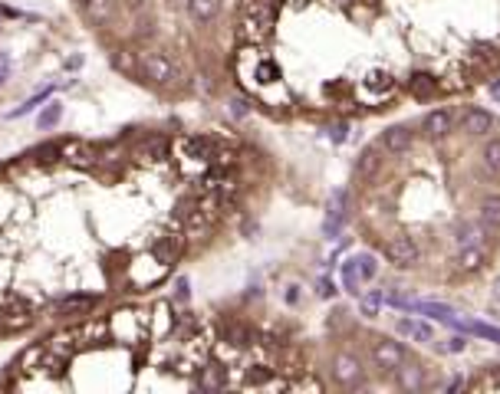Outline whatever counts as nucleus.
Segmentation results:
<instances>
[{
	"mask_svg": "<svg viewBox=\"0 0 500 394\" xmlns=\"http://www.w3.org/2000/svg\"><path fill=\"white\" fill-rule=\"evenodd\" d=\"M178 142L56 138L0 161V342L138 296L211 237V223L138 214Z\"/></svg>",
	"mask_w": 500,
	"mask_h": 394,
	"instance_id": "f257e3e1",
	"label": "nucleus"
},
{
	"mask_svg": "<svg viewBox=\"0 0 500 394\" xmlns=\"http://www.w3.org/2000/svg\"><path fill=\"white\" fill-rule=\"evenodd\" d=\"M333 138H336V142H343V138H346V125H336V128H333Z\"/></svg>",
	"mask_w": 500,
	"mask_h": 394,
	"instance_id": "a878e982",
	"label": "nucleus"
},
{
	"mask_svg": "<svg viewBox=\"0 0 500 394\" xmlns=\"http://www.w3.org/2000/svg\"><path fill=\"white\" fill-rule=\"evenodd\" d=\"M491 92H494V99H500V82H494V86H491Z\"/></svg>",
	"mask_w": 500,
	"mask_h": 394,
	"instance_id": "bb28decb",
	"label": "nucleus"
},
{
	"mask_svg": "<svg viewBox=\"0 0 500 394\" xmlns=\"http://www.w3.org/2000/svg\"><path fill=\"white\" fill-rule=\"evenodd\" d=\"M385 260L398 269H412L418 263V243L412 237L398 233V237H392V240L385 243Z\"/></svg>",
	"mask_w": 500,
	"mask_h": 394,
	"instance_id": "20e7f679",
	"label": "nucleus"
},
{
	"mask_svg": "<svg viewBox=\"0 0 500 394\" xmlns=\"http://www.w3.org/2000/svg\"><path fill=\"white\" fill-rule=\"evenodd\" d=\"M418 312L438 319V322H451V319H454V309L444 306V302H418Z\"/></svg>",
	"mask_w": 500,
	"mask_h": 394,
	"instance_id": "aec40b11",
	"label": "nucleus"
},
{
	"mask_svg": "<svg viewBox=\"0 0 500 394\" xmlns=\"http://www.w3.org/2000/svg\"><path fill=\"white\" fill-rule=\"evenodd\" d=\"M333 378L339 388H359L366 381V368L352 352H339V355H333Z\"/></svg>",
	"mask_w": 500,
	"mask_h": 394,
	"instance_id": "7ed1b4c3",
	"label": "nucleus"
},
{
	"mask_svg": "<svg viewBox=\"0 0 500 394\" xmlns=\"http://www.w3.org/2000/svg\"><path fill=\"white\" fill-rule=\"evenodd\" d=\"M333 293H336V289H333V283H329V279H319V296H323V299H329V296H333Z\"/></svg>",
	"mask_w": 500,
	"mask_h": 394,
	"instance_id": "b1692460",
	"label": "nucleus"
},
{
	"mask_svg": "<svg viewBox=\"0 0 500 394\" xmlns=\"http://www.w3.org/2000/svg\"><path fill=\"white\" fill-rule=\"evenodd\" d=\"M405 86H408V92H412L415 99H424V96H434V92H438V82H434L428 73H412V76L405 79Z\"/></svg>",
	"mask_w": 500,
	"mask_h": 394,
	"instance_id": "4468645a",
	"label": "nucleus"
},
{
	"mask_svg": "<svg viewBox=\"0 0 500 394\" xmlns=\"http://www.w3.org/2000/svg\"><path fill=\"white\" fill-rule=\"evenodd\" d=\"M481 161H484V168H487V171L500 178V138H491V142L484 144Z\"/></svg>",
	"mask_w": 500,
	"mask_h": 394,
	"instance_id": "a211bd4d",
	"label": "nucleus"
},
{
	"mask_svg": "<svg viewBox=\"0 0 500 394\" xmlns=\"http://www.w3.org/2000/svg\"><path fill=\"white\" fill-rule=\"evenodd\" d=\"M343 286H346V293H352V296H356V293H359V286H362V276H359L356 257L343 263Z\"/></svg>",
	"mask_w": 500,
	"mask_h": 394,
	"instance_id": "6ab92c4d",
	"label": "nucleus"
},
{
	"mask_svg": "<svg viewBox=\"0 0 500 394\" xmlns=\"http://www.w3.org/2000/svg\"><path fill=\"white\" fill-rule=\"evenodd\" d=\"M448 326H454L458 332H471V335L487 338V342L500 345V328H497V326H491V322H471V319H461L458 312H454V319L448 322Z\"/></svg>",
	"mask_w": 500,
	"mask_h": 394,
	"instance_id": "1a4fd4ad",
	"label": "nucleus"
},
{
	"mask_svg": "<svg viewBox=\"0 0 500 394\" xmlns=\"http://www.w3.org/2000/svg\"><path fill=\"white\" fill-rule=\"evenodd\" d=\"M494 125H497V118H494L487 109H468L461 118V128L468 135H491Z\"/></svg>",
	"mask_w": 500,
	"mask_h": 394,
	"instance_id": "6e6552de",
	"label": "nucleus"
},
{
	"mask_svg": "<svg viewBox=\"0 0 500 394\" xmlns=\"http://www.w3.org/2000/svg\"><path fill=\"white\" fill-rule=\"evenodd\" d=\"M356 266H359V276H362V283L375 279V273H379V260H375L372 253H359V257H356Z\"/></svg>",
	"mask_w": 500,
	"mask_h": 394,
	"instance_id": "412c9836",
	"label": "nucleus"
},
{
	"mask_svg": "<svg viewBox=\"0 0 500 394\" xmlns=\"http://www.w3.org/2000/svg\"><path fill=\"white\" fill-rule=\"evenodd\" d=\"M398 332L408 338H418V342H431L434 338V328L428 322H415V319H402L398 322Z\"/></svg>",
	"mask_w": 500,
	"mask_h": 394,
	"instance_id": "dca6fc26",
	"label": "nucleus"
},
{
	"mask_svg": "<svg viewBox=\"0 0 500 394\" xmlns=\"http://www.w3.org/2000/svg\"><path fill=\"white\" fill-rule=\"evenodd\" d=\"M382 148L388 154H405L412 148V128L408 125H392L382 132Z\"/></svg>",
	"mask_w": 500,
	"mask_h": 394,
	"instance_id": "9d476101",
	"label": "nucleus"
},
{
	"mask_svg": "<svg viewBox=\"0 0 500 394\" xmlns=\"http://www.w3.org/2000/svg\"><path fill=\"white\" fill-rule=\"evenodd\" d=\"M369 355H372V365L375 368H382V371H395V368L402 365L405 358H408V352H405V345L398 342V338L375 335L372 342H369Z\"/></svg>",
	"mask_w": 500,
	"mask_h": 394,
	"instance_id": "f03ea898",
	"label": "nucleus"
},
{
	"mask_svg": "<svg viewBox=\"0 0 500 394\" xmlns=\"http://www.w3.org/2000/svg\"><path fill=\"white\" fill-rule=\"evenodd\" d=\"M424 381H428V375H424V368L418 362H402L395 368V385L402 391H422Z\"/></svg>",
	"mask_w": 500,
	"mask_h": 394,
	"instance_id": "423d86ee",
	"label": "nucleus"
},
{
	"mask_svg": "<svg viewBox=\"0 0 500 394\" xmlns=\"http://www.w3.org/2000/svg\"><path fill=\"white\" fill-rule=\"evenodd\" d=\"M366 89H369V92H392L395 76H392V73H385V69H372V73L366 76Z\"/></svg>",
	"mask_w": 500,
	"mask_h": 394,
	"instance_id": "f3484780",
	"label": "nucleus"
},
{
	"mask_svg": "<svg viewBox=\"0 0 500 394\" xmlns=\"http://www.w3.org/2000/svg\"><path fill=\"white\" fill-rule=\"evenodd\" d=\"M385 302H388V306H395V309H402V312H418V302H415V299H408V296H398V293H392Z\"/></svg>",
	"mask_w": 500,
	"mask_h": 394,
	"instance_id": "5701e85b",
	"label": "nucleus"
},
{
	"mask_svg": "<svg viewBox=\"0 0 500 394\" xmlns=\"http://www.w3.org/2000/svg\"><path fill=\"white\" fill-rule=\"evenodd\" d=\"M458 269L461 273H477V269H484V263H487V250L484 247H461V253H458Z\"/></svg>",
	"mask_w": 500,
	"mask_h": 394,
	"instance_id": "f8f14e48",
	"label": "nucleus"
},
{
	"mask_svg": "<svg viewBox=\"0 0 500 394\" xmlns=\"http://www.w3.org/2000/svg\"><path fill=\"white\" fill-rule=\"evenodd\" d=\"M448 348H451V352H464V338L461 335L451 338V342H448Z\"/></svg>",
	"mask_w": 500,
	"mask_h": 394,
	"instance_id": "393cba45",
	"label": "nucleus"
},
{
	"mask_svg": "<svg viewBox=\"0 0 500 394\" xmlns=\"http://www.w3.org/2000/svg\"><path fill=\"white\" fill-rule=\"evenodd\" d=\"M382 302H385V296L375 289V293H369V296H362V316H379V309H382Z\"/></svg>",
	"mask_w": 500,
	"mask_h": 394,
	"instance_id": "4be33fe9",
	"label": "nucleus"
},
{
	"mask_svg": "<svg viewBox=\"0 0 500 394\" xmlns=\"http://www.w3.org/2000/svg\"><path fill=\"white\" fill-rule=\"evenodd\" d=\"M477 217H481V223L491 233L500 230V194H487V197H484V201H481V214H477Z\"/></svg>",
	"mask_w": 500,
	"mask_h": 394,
	"instance_id": "ddd939ff",
	"label": "nucleus"
},
{
	"mask_svg": "<svg viewBox=\"0 0 500 394\" xmlns=\"http://www.w3.org/2000/svg\"><path fill=\"white\" fill-rule=\"evenodd\" d=\"M379 168H382V152H379V148H366V152L359 154V161H356L359 178H372Z\"/></svg>",
	"mask_w": 500,
	"mask_h": 394,
	"instance_id": "2eb2a0df",
	"label": "nucleus"
},
{
	"mask_svg": "<svg viewBox=\"0 0 500 394\" xmlns=\"http://www.w3.org/2000/svg\"><path fill=\"white\" fill-rule=\"evenodd\" d=\"M188 13H191L194 23L208 27V23H214L218 13H221V0H188Z\"/></svg>",
	"mask_w": 500,
	"mask_h": 394,
	"instance_id": "9b49d317",
	"label": "nucleus"
},
{
	"mask_svg": "<svg viewBox=\"0 0 500 394\" xmlns=\"http://www.w3.org/2000/svg\"><path fill=\"white\" fill-rule=\"evenodd\" d=\"M454 125H458L454 109H434V112H428V116H424V122H422L424 135H428L431 142H441V138H448Z\"/></svg>",
	"mask_w": 500,
	"mask_h": 394,
	"instance_id": "39448f33",
	"label": "nucleus"
},
{
	"mask_svg": "<svg viewBox=\"0 0 500 394\" xmlns=\"http://www.w3.org/2000/svg\"><path fill=\"white\" fill-rule=\"evenodd\" d=\"M454 240L458 247H481L484 240H491V230L481 221H461L454 227Z\"/></svg>",
	"mask_w": 500,
	"mask_h": 394,
	"instance_id": "0eeeda50",
	"label": "nucleus"
}]
</instances>
